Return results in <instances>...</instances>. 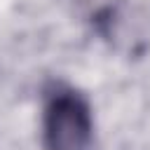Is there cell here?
<instances>
[{"mask_svg": "<svg viewBox=\"0 0 150 150\" xmlns=\"http://www.w3.org/2000/svg\"><path fill=\"white\" fill-rule=\"evenodd\" d=\"M42 150H89L94 138V117L89 101L70 84L54 82L45 91Z\"/></svg>", "mask_w": 150, "mask_h": 150, "instance_id": "6da1fadb", "label": "cell"}]
</instances>
